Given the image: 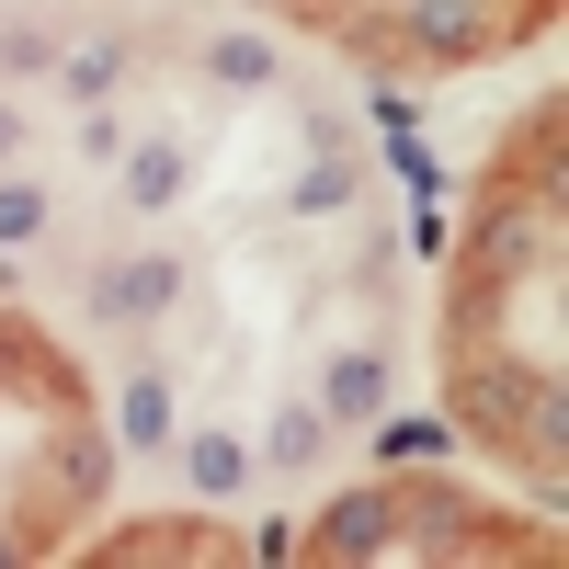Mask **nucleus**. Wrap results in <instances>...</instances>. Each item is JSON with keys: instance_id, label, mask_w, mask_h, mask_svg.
Listing matches in <instances>:
<instances>
[{"instance_id": "nucleus-12", "label": "nucleus", "mask_w": 569, "mask_h": 569, "mask_svg": "<svg viewBox=\"0 0 569 569\" xmlns=\"http://www.w3.org/2000/svg\"><path fill=\"white\" fill-rule=\"evenodd\" d=\"M206 69H217L228 91H262V80H273V46H262V34H217V46H206Z\"/></svg>"}, {"instance_id": "nucleus-7", "label": "nucleus", "mask_w": 569, "mask_h": 569, "mask_svg": "<svg viewBox=\"0 0 569 569\" xmlns=\"http://www.w3.org/2000/svg\"><path fill=\"white\" fill-rule=\"evenodd\" d=\"M410 34L433 46V58H467V46H479V0H421V12H410Z\"/></svg>"}, {"instance_id": "nucleus-2", "label": "nucleus", "mask_w": 569, "mask_h": 569, "mask_svg": "<svg viewBox=\"0 0 569 569\" xmlns=\"http://www.w3.org/2000/svg\"><path fill=\"white\" fill-rule=\"evenodd\" d=\"M376 410H388V353H330L319 365V421L330 433H365Z\"/></svg>"}, {"instance_id": "nucleus-8", "label": "nucleus", "mask_w": 569, "mask_h": 569, "mask_svg": "<svg viewBox=\"0 0 569 569\" xmlns=\"http://www.w3.org/2000/svg\"><path fill=\"white\" fill-rule=\"evenodd\" d=\"M319 525H330V547H353V558H365V547H388V525H399V512L376 501V490H353V501H330Z\"/></svg>"}, {"instance_id": "nucleus-1", "label": "nucleus", "mask_w": 569, "mask_h": 569, "mask_svg": "<svg viewBox=\"0 0 569 569\" xmlns=\"http://www.w3.org/2000/svg\"><path fill=\"white\" fill-rule=\"evenodd\" d=\"M171 297H182V262H171V251H126L103 284H91V308H103V319H126V330L171 319Z\"/></svg>"}, {"instance_id": "nucleus-11", "label": "nucleus", "mask_w": 569, "mask_h": 569, "mask_svg": "<svg viewBox=\"0 0 569 569\" xmlns=\"http://www.w3.org/2000/svg\"><path fill=\"white\" fill-rule=\"evenodd\" d=\"M23 240H46V182L0 171V251H23Z\"/></svg>"}, {"instance_id": "nucleus-13", "label": "nucleus", "mask_w": 569, "mask_h": 569, "mask_svg": "<svg viewBox=\"0 0 569 569\" xmlns=\"http://www.w3.org/2000/svg\"><path fill=\"white\" fill-rule=\"evenodd\" d=\"M0 58H12V80H46V69H58V34H46V23H12V34H0Z\"/></svg>"}, {"instance_id": "nucleus-10", "label": "nucleus", "mask_w": 569, "mask_h": 569, "mask_svg": "<svg viewBox=\"0 0 569 569\" xmlns=\"http://www.w3.org/2000/svg\"><path fill=\"white\" fill-rule=\"evenodd\" d=\"M319 445H330V421H319V399H297V410H273V433H262V456H273V467H308Z\"/></svg>"}, {"instance_id": "nucleus-5", "label": "nucleus", "mask_w": 569, "mask_h": 569, "mask_svg": "<svg viewBox=\"0 0 569 569\" xmlns=\"http://www.w3.org/2000/svg\"><path fill=\"white\" fill-rule=\"evenodd\" d=\"M114 160H126V206H149V217L194 182V171H182V137H137V149H114Z\"/></svg>"}, {"instance_id": "nucleus-9", "label": "nucleus", "mask_w": 569, "mask_h": 569, "mask_svg": "<svg viewBox=\"0 0 569 569\" xmlns=\"http://www.w3.org/2000/svg\"><path fill=\"white\" fill-rule=\"evenodd\" d=\"M456 433H445V421L433 410H399V421H376V456H388V467H421V456H445Z\"/></svg>"}, {"instance_id": "nucleus-14", "label": "nucleus", "mask_w": 569, "mask_h": 569, "mask_svg": "<svg viewBox=\"0 0 569 569\" xmlns=\"http://www.w3.org/2000/svg\"><path fill=\"white\" fill-rule=\"evenodd\" d=\"M0 160H23V114L12 103H0Z\"/></svg>"}, {"instance_id": "nucleus-4", "label": "nucleus", "mask_w": 569, "mask_h": 569, "mask_svg": "<svg viewBox=\"0 0 569 569\" xmlns=\"http://www.w3.org/2000/svg\"><path fill=\"white\" fill-rule=\"evenodd\" d=\"M46 80H58L69 103H114V91H126V46H114V34H91V46H58V69H46Z\"/></svg>"}, {"instance_id": "nucleus-6", "label": "nucleus", "mask_w": 569, "mask_h": 569, "mask_svg": "<svg viewBox=\"0 0 569 569\" xmlns=\"http://www.w3.org/2000/svg\"><path fill=\"white\" fill-rule=\"evenodd\" d=\"M114 421H126V445H149V456H160V445L182 433V399L160 388V376H126V399H114Z\"/></svg>"}, {"instance_id": "nucleus-3", "label": "nucleus", "mask_w": 569, "mask_h": 569, "mask_svg": "<svg viewBox=\"0 0 569 569\" xmlns=\"http://www.w3.org/2000/svg\"><path fill=\"white\" fill-rule=\"evenodd\" d=\"M171 445H182L194 501H240V490H251V433H171Z\"/></svg>"}]
</instances>
